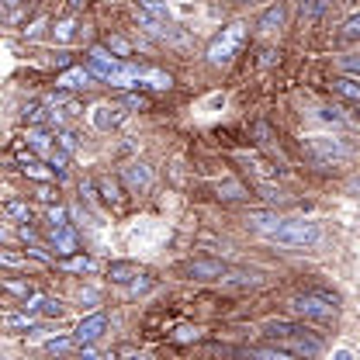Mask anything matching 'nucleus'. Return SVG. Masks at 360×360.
<instances>
[{"label": "nucleus", "instance_id": "f257e3e1", "mask_svg": "<svg viewBox=\"0 0 360 360\" xmlns=\"http://www.w3.org/2000/svg\"><path fill=\"white\" fill-rule=\"evenodd\" d=\"M302 153L312 160L315 167H343L350 156H354V149H350V142H343V139H336V135H312V139H302Z\"/></svg>", "mask_w": 360, "mask_h": 360}, {"label": "nucleus", "instance_id": "f03ea898", "mask_svg": "<svg viewBox=\"0 0 360 360\" xmlns=\"http://www.w3.org/2000/svg\"><path fill=\"white\" fill-rule=\"evenodd\" d=\"M319 225L315 222H302V219H281V225H274L267 232L270 243L277 246H288V250H309L319 243Z\"/></svg>", "mask_w": 360, "mask_h": 360}, {"label": "nucleus", "instance_id": "7ed1b4c3", "mask_svg": "<svg viewBox=\"0 0 360 360\" xmlns=\"http://www.w3.org/2000/svg\"><path fill=\"white\" fill-rule=\"evenodd\" d=\"M291 315L305 319V322H319V326H333L336 315H340V305L322 298V295H315V291H305V295L291 298Z\"/></svg>", "mask_w": 360, "mask_h": 360}, {"label": "nucleus", "instance_id": "20e7f679", "mask_svg": "<svg viewBox=\"0 0 360 360\" xmlns=\"http://www.w3.org/2000/svg\"><path fill=\"white\" fill-rule=\"evenodd\" d=\"M246 42V25L243 21H236V25H229L222 28V35H215V42L208 45V63L212 66H229L232 63V56L239 52V45Z\"/></svg>", "mask_w": 360, "mask_h": 360}, {"label": "nucleus", "instance_id": "39448f33", "mask_svg": "<svg viewBox=\"0 0 360 360\" xmlns=\"http://www.w3.org/2000/svg\"><path fill=\"white\" fill-rule=\"evenodd\" d=\"M177 274L184 281H198V284H208V281H222L225 277V264L215 257H194V260H184L177 267Z\"/></svg>", "mask_w": 360, "mask_h": 360}, {"label": "nucleus", "instance_id": "423d86ee", "mask_svg": "<svg viewBox=\"0 0 360 360\" xmlns=\"http://www.w3.org/2000/svg\"><path fill=\"white\" fill-rule=\"evenodd\" d=\"M302 333H312V329L305 326V319H270L267 326H264V336L274 340V343L291 340V336H302Z\"/></svg>", "mask_w": 360, "mask_h": 360}, {"label": "nucleus", "instance_id": "0eeeda50", "mask_svg": "<svg viewBox=\"0 0 360 360\" xmlns=\"http://www.w3.org/2000/svg\"><path fill=\"white\" fill-rule=\"evenodd\" d=\"M122 184H125V191L129 194H146L149 187H153V170L146 167V163H129V167H122Z\"/></svg>", "mask_w": 360, "mask_h": 360}, {"label": "nucleus", "instance_id": "6e6552de", "mask_svg": "<svg viewBox=\"0 0 360 360\" xmlns=\"http://www.w3.org/2000/svg\"><path fill=\"white\" fill-rule=\"evenodd\" d=\"M104 329H108V315L104 312H94V315H87L70 336L77 340V347H84V343H97L101 336H104Z\"/></svg>", "mask_w": 360, "mask_h": 360}, {"label": "nucleus", "instance_id": "1a4fd4ad", "mask_svg": "<svg viewBox=\"0 0 360 360\" xmlns=\"http://www.w3.org/2000/svg\"><path fill=\"white\" fill-rule=\"evenodd\" d=\"M122 63H125V59L111 56V52H108L104 45H94V49H90V59H87V70L94 73V77L108 80V77H111V73H115V70H118Z\"/></svg>", "mask_w": 360, "mask_h": 360}, {"label": "nucleus", "instance_id": "9d476101", "mask_svg": "<svg viewBox=\"0 0 360 360\" xmlns=\"http://www.w3.org/2000/svg\"><path fill=\"white\" fill-rule=\"evenodd\" d=\"M49 243H52L56 257H70V253H77V250H80V243H77V232L70 229V222L49 229Z\"/></svg>", "mask_w": 360, "mask_h": 360}, {"label": "nucleus", "instance_id": "9b49d317", "mask_svg": "<svg viewBox=\"0 0 360 360\" xmlns=\"http://www.w3.org/2000/svg\"><path fill=\"white\" fill-rule=\"evenodd\" d=\"M90 80H94V73H90V70H84V66H66V70H63V77H59V90L80 94V90L90 87Z\"/></svg>", "mask_w": 360, "mask_h": 360}, {"label": "nucleus", "instance_id": "f8f14e48", "mask_svg": "<svg viewBox=\"0 0 360 360\" xmlns=\"http://www.w3.org/2000/svg\"><path fill=\"white\" fill-rule=\"evenodd\" d=\"M284 21H288V11H284V4H270L267 11L260 14V21H257V28L260 32H281L284 28Z\"/></svg>", "mask_w": 360, "mask_h": 360}, {"label": "nucleus", "instance_id": "ddd939ff", "mask_svg": "<svg viewBox=\"0 0 360 360\" xmlns=\"http://www.w3.org/2000/svg\"><path fill=\"white\" fill-rule=\"evenodd\" d=\"M333 90H336V97H343V101H350V104H360V77L340 73V77L333 80Z\"/></svg>", "mask_w": 360, "mask_h": 360}, {"label": "nucleus", "instance_id": "4468645a", "mask_svg": "<svg viewBox=\"0 0 360 360\" xmlns=\"http://www.w3.org/2000/svg\"><path fill=\"white\" fill-rule=\"evenodd\" d=\"M122 118H125V108H122V104H118V108H108V104L94 108V125H97V129H104V132H108V129H115Z\"/></svg>", "mask_w": 360, "mask_h": 360}, {"label": "nucleus", "instance_id": "2eb2a0df", "mask_svg": "<svg viewBox=\"0 0 360 360\" xmlns=\"http://www.w3.org/2000/svg\"><path fill=\"white\" fill-rule=\"evenodd\" d=\"M222 284L225 288H260V284H264V277H260L257 270H236V274H229V270H225Z\"/></svg>", "mask_w": 360, "mask_h": 360}, {"label": "nucleus", "instance_id": "dca6fc26", "mask_svg": "<svg viewBox=\"0 0 360 360\" xmlns=\"http://www.w3.org/2000/svg\"><path fill=\"white\" fill-rule=\"evenodd\" d=\"M139 87H153V90H170L174 77L163 70H139Z\"/></svg>", "mask_w": 360, "mask_h": 360}, {"label": "nucleus", "instance_id": "f3484780", "mask_svg": "<svg viewBox=\"0 0 360 360\" xmlns=\"http://www.w3.org/2000/svg\"><path fill=\"white\" fill-rule=\"evenodd\" d=\"M215 191H219L222 201H246V198H250V191H246L236 177H222L219 184H215Z\"/></svg>", "mask_w": 360, "mask_h": 360}, {"label": "nucleus", "instance_id": "a211bd4d", "mask_svg": "<svg viewBox=\"0 0 360 360\" xmlns=\"http://www.w3.org/2000/svg\"><path fill=\"white\" fill-rule=\"evenodd\" d=\"M97 191H101V198L108 205H122L125 201V191H122V180L118 177H101L97 180Z\"/></svg>", "mask_w": 360, "mask_h": 360}, {"label": "nucleus", "instance_id": "6ab92c4d", "mask_svg": "<svg viewBox=\"0 0 360 360\" xmlns=\"http://www.w3.org/2000/svg\"><path fill=\"white\" fill-rule=\"evenodd\" d=\"M4 215L7 219H14V222H25V225H32L35 222V212H32V205L28 201H4Z\"/></svg>", "mask_w": 360, "mask_h": 360}, {"label": "nucleus", "instance_id": "aec40b11", "mask_svg": "<svg viewBox=\"0 0 360 360\" xmlns=\"http://www.w3.org/2000/svg\"><path fill=\"white\" fill-rule=\"evenodd\" d=\"M108 277L115 281V284H132L135 277H139V267L135 264H125V260H115V264H108Z\"/></svg>", "mask_w": 360, "mask_h": 360}, {"label": "nucleus", "instance_id": "412c9836", "mask_svg": "<svg viewBox=\"0 0 360 360\" xmlns=\"http://www.w3.org/2000/svg\"><path fill=\"white\" fill-rule=\"evenodd\" d=\"M45 160H49V167H52V174H56V180H63V177H66V170H70V153H66V149L52 146V149L45 153Z\"/></svg>", "mask_w": 360, "mask_h": 360}, {"label": "nucleus", "instance_id": "4be33fe9", "mask_svg": "<svg viewBox=\"0 0 360 360\" xmlns=\"http://www.w3.org/2000/svg\"><path fill=\"white\" fill-rule=\"evenodd\" d=\"M59 267H63V270H73V274H90V270L97 267V264H94L90 257H84V253L77 250V253L63 257V260H59Z\"/></svg>", "mask_w": 360, "mask_h": 360}, {"label": "nucleus", "instance_id": "5701e85b", "mask_svg": "<svg viewBox=\"0 0 360 360\" xmlns=\"http://www.w3.org/2000/svg\"><path fill=\"white\" fill-rule=\"evenodd\" d=\"M28 146H32V149H39V153H49L56 142H52L49 129H42V125H32V129H28Z\"/></svg>", "mask_w": 360, "mask_h": 360}, {"label": "nucleus", "instance_id": "b1692460", "mask_svg": "<svg viewBox=\"0 0 360 360\" xmlns=\"http://www.w3.org/2000/svg\"><path fill=\"white\" fill-rule=\"evenodd\" d=\"M250 222L257 225L260 232H270L274 225H281V215H277V212H267V208H260V212H250Z\"/></svg>", "mask_w": 360, "mask_h": 360}, {"label": "nucleus", "instance_id": "393cba45", "mask_svg": "<svg viewBox=\"0 0 360 360\" xmlns=\"http://www.w3.org/2000/svg\"><path fill=\"white\" fill-rule=\"evenodd\" d=\"M104 49H108L111 56H118V59H129V56H132V45H129V39H122V35H108V39H104Z\"/></svg>", "mask_w": 360, "mask_h": 360}, {"label": "nucleus", "instance_id": "a878e982", "mask_svg": "<svg viewBox=\"0 0 360 360\" xmlns=\"http://www.w3.org/2000/svg\"><path fill=\"white\" fill-rule=\"evenodd\" d=\"M329 4H333V0H302V21H315V18H322Z\"/></svg>", "mask_w": 360, "mask_h": 360}, {"label": "nucleus", "instance_id": "bb28decb", "mask_svg": "<svg viewBox=\"0 0 360 360\" xmlns=\"http://www.w3.org/2000/svg\"><path fill=\"white\" fill-rule=\"evenodd\" d=\"M25 122H32V125H49V104H28V108H25Z\"/></svg>", "mask_w": 360, "mask_h": 360}, {"label": "nucleus", "instance_id": "cd10ccee", "mask_svg": "<svg viewBox=\"0 0 360 360\" xmlns=\"http://www.w3.org/2000/svg\"><path fill=\"white\" fill-rule=\"evenodd\" d=\"M0 288H4L7 295H14V298H21V302H25L28 295H35V288H32V284H21V281H4Z\"/></svg>", "mask_w": 360, "mask_h": 360}, {"label": "nucleus", "instance_id": "c85d7f7f", "mask_svg": "<svg viewBox=\"0 0 360 360\" xmlns=\"http://www.w3.org/2000/svg\"><path fill=\"white\" fill-rule=\"evenodd\" d=\"M45 222H49V229H56V225H66V222H70V215H66V208L56 201V205H49V212H45Z\"/></svg>", "mask_w": 360, "mask_h": 360}, {"label": "nucleus", "instance_id": "c756f323", "mask_svg": "<svg viewBox=\"0 0 360 360\" xmlns=\"http://www.w3.org/2000/svg\"><path fill=\"white\" fill-rule=\"evenodd\" d=\"M142 11H146L149 18H156V21H163V25L170 21V11H167V7H163L160 0H142Z\"/></svg>", "mask_w": 360, "mask_h": 360}, {"label": "nucleus", "instance_id": "7c9ffc66", "mask_svg": "<svg viewBox=\"0 0 360 360\" xmlns=\"http://www.w3.org/2000/svg\"><path fill=\"white\" fill-rule=\"evenodd\" d=\"M63 312H66V305L59 298H42V305H39V315H45V319H59Z\"/></svg>", "mask_w": 360, "mask_h": 360}, {"label": "nucleus", "instance_id": "2f4dec72", "mask_svg": "<svg viewBox=\"0 0 360 360\" xmlns=\"http://www.w3.org/2000/svg\"><path fill=\"white\" fill-rule=\"evenodd\" d=\"M340 35H343V42H357L360 39V14H350V18L343 21V32H340Z\"/></svg>", "mask_w": 360, "mask_h": 360}, {"label": "nucleus", "instance_id": "473e14b6", "mask_svg": "<svg viewBox=\"0 0 360 360\" xmlns=\"http://www.w3.org/2000/svg\"><path fill=\"white\" fill-rule=\"evenodd\" d=\"M35 198H39V201H45V205H56V201H59V191H56L49 180H39V187H35Z\"/></svg>", "mask_w": 360, "mask_h": 360}, {"label": "nucleus", "instance_id": "72a5a7b5", "mask_svg": "<svg viewBox=\"0 0 360 360\" xmlns=\"http://www.w3.org/2000/svg\"><path fill=\"white\" fill-rule=\"evenodd\" d=\"M122 108H129V111H146V108H149V97H146V94H125V97H122Z\"/></svg>", "mask_w": 360, "mask_h": 360}, {"label": "nucleus", "instance_id": "f704fd0d", "mask_svg": "<svg viewBox=\"0 0 360 360\" xmlns=\"http://www.w3.org/2000/svg\"><path fill=\"white\" fill-rule=\"evenodd\" d=\"M21 170H25L28 177H35V180H52V177H56L52 170H45V167H42V163H39V160H32V163H25Z\"/></svg>", "mask_w": 360, "mask_h": 360}, {"label": "nucleus", "instance_id": "c9c22d12", "mask_svg": "<svg viewBox=\"0 0 360 360\" xmlns=\"http://www.w3.org/2000/svg\"><path fill=\"white\" fill-rule=\"evenodd\" d=\"M59 149H66V153H77V146H80V139H77V132H70V129H59Z\"/></svg>", "mask_w": 360, "mask_h": 360}, {"label": "nucleus", "instance_id": "e433bc0d", "mask_svg": "<svg viewBox=\"0 0 360 360\" xmlns=\"http://www.w3.org/2000/svg\"><path fill=\"white\" fill-rule=\"evenodd\" d=\"M70 350H77V340L73 336H63V340H52L49 343V354H70Z\"/></svg>", "mask_w": 360, "mask_h": 360}, {"label": "nucleus", "instance_id": "4c0bfd02", "mask_svg": "<svg viewBox=\"0 0 360 360\" xmlns=\"http://www.w3.org/2000/svg\"><path fill=\"white\" fill-rule=\"evenodd\" d=\"M340 73L360 77V56H343V59H340Z\"/></svg>", "mask_w": 360, "mask_h": 360}, {"label": "nucleus", "instance_id": "58836bf2", "mask_svg": "<svg viewBox=\"0 0 360 360\" xmlns=\"http://www.w3.org/2000/svg\"><path fill=\"white\" fill-rule=\"evenodd\" d=\"M153 284H156L153 277H146V274H139V277H135L132 284H129V291H132V295H146V291H153Z\"/></svg>", "mask_w": 360, "mask_h": 360}, {"label": "nucleus", "instance_id": "ea45409f", "mask_svg": "<svg viewBox=\"0 0 360 360\" xmlns=\"http://www.w3.org/2000/svg\"><path fill=\"white\" fill-rule=\"evenodd\" d=\"M7 326H11V329H32V326H35V319H32V312L11 315V319H7Z\"/></svg>", "mask_w": 360, "mask_h": 360}, {"label": "nucleus", "instance_id": "a19ab883", "mask_svg": "<svg viewBox=\"0 0 360 360\" xmlns=\"http://www.w3.org/2000/svg\"><path fill=\"white\" fill-rule=\"evenodd\" d=\"M28 257H32V260H39V264H56V257H52V253H45L39 243H32V246H28Z\"/></svg>", "mask_w": 360, "mask_h": 360}, {"label": "nucleus", "instance_id": "79ce46f5", "mask_svg": "<svg viewBox=\"0 0 360 360\" xmlns=\"http://www.w3.org/2000/svg\"><path fill=\"white\" fill-rule=\"evenodd\" d=\"M73 28H77L73 21H59L56 25V42H70L73 39Z\"/></svg>", "mask_w": 360, "mask_h": 360}, {"label": "nucleus", "instance_id": "37998d69", "mask_svg": "<svg viewBox=\"0 0 360 360\" xmlns=\"http://www.w3.org/2000/svg\"><path fill=\"white\" fill-rule=\"evenodd\" d=\"M25 264H28L25 257H18V253H4V250H0V267H25Z\"/></svg>", "mask_w": 360, "mask_h": 360}, {"label": "nucleus", "instance_id": "c03bdc74", "mask_svg": "<svg viewBox=\"0 0 360 360\" xmlns=\"http://www.w3.org/2000/svg\"><path fill=\"white\" fill-rule=\"evenodd\" d=\"M21 239H25V243H35L39 236H35V229H32V225H21Z\"/></svg>", "mask_w": 360, "mask_h": 360}, {"label": "nucleus", "instance_id": "a18cd8bd", "mask_svg": "<svg viewBox=\"0 0 360 360\" xmlns=\"http://www.w3.org/2000/svg\"><path fill=\"white\" fill-rule=\"evenodd\" d=\"M274 59H277V52H274V49H264V59H260V66H274Z\"/></svg>", "mask_w": 360, "mask_h": 360}, {"label": "nucleus", "instance_id": "49530a36", "mask_svg": "<svg viewBox=\"0 0 360 360\" xmlns=\"http://www.w3.org/2000/svg\"><path fill=\"white\" fill-rule=\"evenodd\" d=\"M132 354H139V347H118L115 350V357H132Z\"/></svg>", "mask_w": 360, "mask_h": 360}, {"label": "nucleus", "instance_id": "de8ad7c7", "mask_svg": "<svg viewBox=\"0 0 360 360\" xmlns=\"http://www.w3.org/2000/svg\"><path fill=\"white\" fill-rule=\"evenodd\" d=\"M18 4H21V0H0V11H4V7H18Z\"/></svg>", "mask_w": 360, "mask_h": 360}, {"label": "nucleus", "instance_id": "09e8293b", "mask_svg": "<svg viewBox=\"0 0 360 360\" xmlns=\"http://www.w3.org/2000/svg\"><path fill=\"white\" fill-rule=\"evenodd\" d=\"M80 4H84V0H70V11H80Z\"/></svg>", "mask_w": 360, "mask_h": 360}, {"label": "nucleus", "instance_id": "8fccbe9b", "mask_svg": "<svg viewBox=\"0 0 360 360\" xmlns=\"http://www.w3.org/2000/svg\"><path fill=\"white\" fill-rule=\"evenodd\" d=\"M0 243H7V232H4V229H0Z\"/></svg>", "mask_w": 360, "mask_h": 360}, {"label": "nucleus", "instance_id": "3c124183", "mask_svg": "<svg viewBox=\"0 0 360 360\" xmlns=\"http://www.w3.org/2000/svg\"><path fill=\"white\" fill-rule=\"evenodd\" d=\"M347 4H360V0H347Z\"/></svg>", "mask_w": 360, "mask_h": 360}]
</instances>
